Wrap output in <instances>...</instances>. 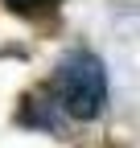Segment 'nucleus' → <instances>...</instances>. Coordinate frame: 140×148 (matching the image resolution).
Here are the masks:
<instances>
[{"instance_id":"obj_1","label":"nucleus","mask_w":140,"mask_h":148,"mask_svg":"<svg viewBox=\"0 0 140 148\" xmlns=\"http://www.w3.org/2000/svg\"><path fill=\"white\" fill-rule=\"evenodd\" d=\"M54 90H58V99L66 107V115L95 119L103 111V103H107V70H103V62L91 49H74V53L62 58Z\"/></svg>"},{"instance_id":"obj_2","label":"nucleus","mask_w":140,"mask_h":148,"mask_svg":"<svg viewBox=\"0 0 140 148\" xmlns=\"http://www.w3.org/2000/svg\"><path fill=\"white\" fill-rule=\"evenodd\" d=\"M49 4H58V0H8V8H16V12H37V8H49Z\"/></svg>"}]
</instances>
